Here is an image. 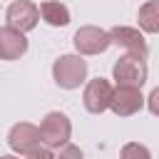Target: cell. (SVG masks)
Masks as SVG:
<instances>
[{
    "mask_svg": "<svg viewBox=\"0 0 159 159\" xmlns=\"http://www.w3.org/2000/svg\"><path fill=\"white\" fill-rule=\"evenodd\" d=\"M40 142H42L40 127H35V124H30V122H17V124H12L10 132H7V144H10V149L17 152V154H25V157H27L32 149H37Z\"/></svg>",
    "mask_w": 159,
    "mask_h": 159,
    "instance_id": "obj_8",
    "label": "cell"
},
{
    "mask_svg": "<svg viewBox=\"0 0 159 159\" xmlns=\"http://www.w3.org/2000/svg\"><path fill=\"white\" fill-rule=\"evenodd\" d=\"M119 159H152V152L144 144H139V142H129V144L122 147Z\"/></svg>",
    "mask_w": 159,
    "mask_h": 159,
    "instance_id": "obj_13",
    "label": "cell"
},
{
    "mask_svg": "<svg viewBox=\"0 0 159 159\" xmlns=\"http://www.w3.org/2000/svg\"><path fill=\"white\" fill-rule=\"evenodd\" d=\"M139 27L144 32H152V35H159V0H147L142 7H139Z\"/></svg>",
    "mask_w": 159,
    "mask_h": 159,
    "instance_id": "obj_12",
    "label": "cell"
},
{
    "mask_svg": "<svg viewBox=\"0 0 159 159\" xmlns=\"http://www.w3.org/2000/svg\"><path fill=\"white\" fill-rule=\"evenodd\" d=\"M147 107H149V112H152L154 117H159V87H154L152 94L147 97Z\"/></svg>",
    "mask_w": 159,
    "mask_h": 159,
    "instance_id": "obj_15",
    "label": "cell"
},
{
    "mask_svg": "<svg viewBox=\"0 0 159 159\" xmlns=\"http://www.w3.org/2000/svg\"><path fill=\"white\" fill-rule=\"evenodd\" d=\"M27 159H57L47 147H37V149H32L30 154H27Z\"/></svg>",
    "mask_w": 159,
    "mask_h": 159,
    "instance_id": "obj_16",
    "label": "cell"
},
{
    "mask_svg": "<svg viewBox=\"0 0 159 159\" xmlns=\"http://www.w3.org/2000/svg\"><path fill=\"white\" fill-rule=\"evenodd\" d=\"M0 159H17V157H12V154H5V157H0Z\"/></svg>",
    "mask_w": 159,
    "mask_h": 159,
    "instance_id": "obj_17",
    "label": "cell"
},
{
    "mask_svg": "<svg viewBox=\"0 0 159 159\" xmlns=\"http://www.w3.org/2000/svg\"><path fill=\"white\" fill-rule=\"evenodd\" d=\"M52 77L62 89H77L87 80V62L82 55H60L52 65Z\"/></svg>",
    "mask_w": 159,
    "mask_h": 159,
    "instance_id": "obj_1",
    "label": "cell"
},
{
    "mask_svg": "<svg viewBox=\"0 0 159 159\" xmlns=\"http://www.w3.org/2000/svg\"><path fill=\"white\" fill-rule=\"evenodd\" d=\"M25 52H27V37H25V32H20V30H15L10 25L0 27V60L15 62Z\"/></svg>",
    "mask_w": 159,
    "mask_h": 159,
    "instance_id": "obj_10",
    "label": "cell"
},
{
    "mask_svg": "<svg viewBox=\"0 0 159 159\" xmlns=\"http://www.w3.org/2000/svg\"><path fill=\"white\" fill-rule=\"evenodd\" d=\"M57 159H84V157H82V149H80V147H75V144L67 142L65 147H60Z\"/></svg>",
    "mask_w": 159,
    "mask_h": 159,
    "instance_id": "obj_14",
    "label": "cell"
},
{
    "mask_svg": "<svg viewBox=\"0 0 159 159\" xmlns=\"http://www.w3.org/2000/svg\"><path fill=\"white\" fill-rule=\"evenodd\" d=\"M40 17L52 27H65L70 22V10L60 0H45L40 2Z\"/></svg>",
    "mask_w": 159,
    "mask_h": 159,
    "instance_id": "obj_11",
    "label": "cell"
},
{
    "mask_svg": "<svg viewBox=\"0 0 159 159\" xmlns=\"http://www.w3.org/2000/svg\"><path fill=\"white\" fill-rule=\"evenodd\" d=\"M5 20L10 27H15L20 32H30L40 20V7L32 0H12L5 10Z\"/></svg>",
    "mask_w": 159,
    "mask_h": 159,
    "instance_id": "obj_6",
    "label": "cell"
},
{
    "mask_svg": "<svg viewBox=\"0 0 159 159\" xmlns=\"http://www.w3.org/2000/svg\"><path fill=\"white\" fill-rule=\"evenodd\" d=\"M112 94H114V87L109 84V80H104V77L89 80V82L84 84V92H82L84 109L92 112V114H102L104 109H109Z\"/></svg>",
    "mask_w": 159,
    "mask_h": 159,
    "instance_id": "obj_5",
    "label": "cell"
},
{
    "mask_svg": "<svg viewBox=\"0 0 159 159\" xmlns=\"http://www.w3.org/2000/svg\"><path fill=\"white\" fill-rule=\"evenodd\" d=\"M109 37H112V45H119V47H124L127 52H132V55H139V57H144V60H147V55H149V47H147V40H144V35H142L137 27L114 25V27L109 30Z\"/></svg>",
    "mask_w": 159,
    "mask_h": 159,
    "instance_id": "obj_9",
    "label": "cell"
},
{
    "mask_svg": "<svg viewBox=\"0 0 159 159\" xmlns=\"http://www.w3.org/2000/svg\"><path fill=\"white\" fill-rule=\"evenodd\" d=\"M112 77L117 80V84H132V87H142L147 82V60L139 55H122L114 67H112Z\"/></svg>",
    "mask_w": 159,
    "mask_h": 159,
    "instance_id": "obj_3",
    "label": "cell"
},
{
    "mask_svg": "<svg viewBox=\"0 0 159 159\" xmlns=\"http://www.w3.org/2000/svg\"><path fill=\"white\" fill-rule=\"evenodd\" d=\"M72 42H75V50L80 55H102L112 45V37H109V30H102V27H94V25H84V27H80L75 32Z\"/></svg>",
    "mask_w": 159,
    "mask_h": 159,
    "instance_id": "obj_4",
    "label": "cell"
},
{
    "mask_svg": "<svg viewBox=\"0 0 159 159\" xmlns=\"http://www.w3.org/2000/svg\"><path fill=\"white\" fill-rule=\"evenodd\" d=\"M144 97H142V87H132V84H117L114 94H112V104L109 109L117 117H132L144 107Z\"/></svg>",
    "mask_w": 159,
    "mask_h": 159,
    "instance_id": "obj_7",
    "label": "cell"
},
{
    "mask_svg": "<svg viewBox=\"0 0 159 159\" xmlns=\"http://www.w3.org/2000/svg\"><path fill=\"white\" fill-rule=\"evenodd\" d=\"M70 134H72V122L62 112H47L45 119L40 122V137L47 149L65 147L70 142Z\"/></svg>",
    "mask_w": 159,
    "mask_h": 159,
    "instance_id": "obj_2",
    "label": "cell"
}]
</instances>
